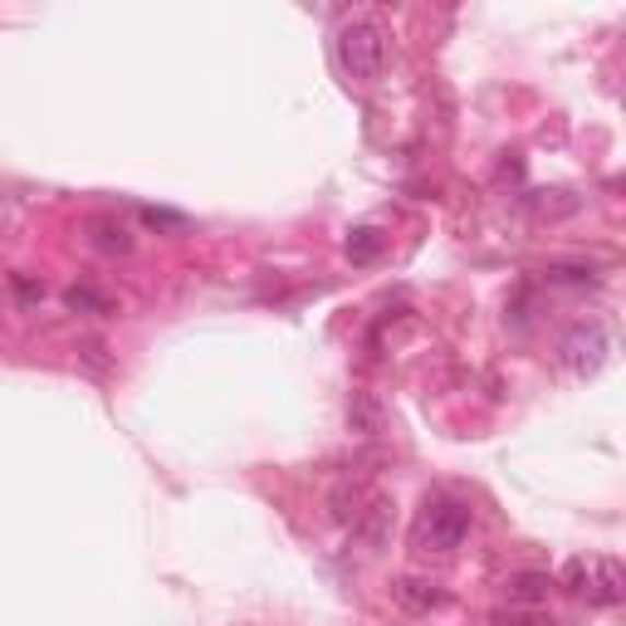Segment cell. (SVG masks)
<instances>
[{"label": "cell", "instance_id": "277c9868", "mask_svg": "<svg viewBox=\"0 0 626 626\" xmlns=\"http://www.w3.org/2000/svg\"><path fill=\"white\" fill-rule=\"evenodd\" d=\"M607 352H612V338H607V328H602L598 318L572 323V328L563 333V343H558V362L572 372V378H598L602 362H607Z\"/></svg>", "mask_w": 626, "mask_h": 626}, {"label": "cell", "instance_id": "52a82bcc", "mask_svg": "<svg viewBox=\"0 0 626 626\" xmlns=\"http://www.w3.org/2000/svg\"><path fill=\"white\" fill-rule=\"evenodd\" d=\"M89 235H93V245L108 250V255H132V231L118 216H89Z\"/></svg>", "mask_w": 626, "mask_h": 626}, {"label": "cell", "instance_id": "5bb4252c", "mask_svg": "<svg viewBox=\"0 0 626 626\" xmlns=\"http://www.w3.org/2000/svg\"><path fill=\"white\" fill-rule=\"evenodd\" d=\"M83 358H89V362H93V368H98V372H103V343H93V338H89V343H83Z\"/></svg>", "mask_w": 626, "mask_h": 626}, {"label": "cell", "instance_id": "8fae6325", "mask_svg": "<svg viewBox=\"0 0 626 626\" xmlns=\"http://www.w3.org/2000/svg\"><path fill=\"white\" fill-rule=\"evenodd\" d=\"M489 626H558V622L544 617L538 607H509V612H495Z\"/></svg>", "mask_w": 626, "mask_h": 626}, {"label": "cell", "instance_id": "ba28073f", "mask_svg": "<svg viewBox=\"0 0 626 626\" xmlns=\"http://www.w3.org/2000/svg\"><path fill=\"white\" fill-rule=\"evenodd\" d=\"M348 426L358 436H378L382 431V406H378V396L372 392H352V402H348Z\"/></svg>", "mask_w": 626, "mask_h": 626}, {"label": "cell", "instance_id": "8992f818", "mask_svg": "<svg viewBox=\"0 0 626 626\" xmlns=\"http://www.w3.org/2000/svg\"><path fill=\"white\" fill-rule=\"evenodd\" d=\"M505 592L514 607H538V602H548L553 578L548 572H514V578H505Z\"/></svg>", "mask_w": 626, "mask_h": 626}, {"label": "cell", "instance_id": "3957f363", "mask_svg": "<svg viewBox=\"0 0 626 626\" xmlns=\"http://www.w3.org/2000/svg\"><path fill=\"white\" fill-rule=\"evenodd\" d=\"M563 588L578 592L588 607H617L626 598V572L617 558H568Z\"/></svg>", "mask_w": 626, "mask_h": 626}, {"label": "cell", "instance_id": "4fadbf2b", "mask_svg": "<svg viewBox=\"0 0 626 626\" xmlns=\"http://www.w3.org/2000/svg\"><path fill=\"white\" fill-rule=\"evenodd\" d=\"M548 279H553V285H592V269H582V265H548Z\"/></svg>", "mask_w": 626, "mask_h": 626}, {"label": "cell", "instance_id": "5b68a950", "mask_svg": "<svg viewBox=\"0 0 626 626\" xmlns=\"http://www.w3.org/2000/svg\"><path fill=\"white\" fill-rule=\"evenodd\" d=\"M392 598H396V607H406V612H441L445 602H451V592L431 578H396Z\"/></svg>", "mask_w": 626, "mask_h": 626}, {"label": "cell", "instance_id": "7a4b0ae2", "mask_svg": "<svg viewBox=\"0 0 626 626\" xmlns=\"http://www.w3.org/2000/svg\"><path fill=\"white\" fill-rule=\"evenodd\" d=\"M470 538V509L451 495H431L411 524V548L416 553H455Z\"/></svg>", "mask_w": 626, "mask_h": 626}, {"label": "cell", "instance_id": "9c48e42d", "mask_svg": "<svg viewBox=\"0 0 626 626\" xmlns=\"http://www.w3.org/2000/svg\"><path fill=\"white\" fill-rule=\"evenodd\" d=\"M343 250H348L352 265H372V259H378L382 250H387V235H382L378 225H358V231L348 235V245H343Z\"/></svg>", "mask_w": 626, "mask_h": 626}, {"label": "cell", "instance_id": "30bf717a", "mask_svg": "<svg viewBox=\"0 0 626 626\" xmlns=\"http://www.w3.org/2000/svg\"><path fill=\"white\" fill-rule=\"evenodd\" d=\"M65 304L74 309V313H113V299H108V294H98V289H89V285L65 289Z\"/></svg>", "mask_w": 626, "mask_h": 626}, {"label": "cell", "instance_id": "7c38bea8", "mask_svg": "<svg viewBox=\"0 0 626 626\" xmlns=\"http://www.w3.org/2000/svg\"><path fill=\"white\" fill-rule=\"evenodd\" d=\"M142 221L156 225V231H186V216L162 211V206H142Z\"/></svg>", "mask_w": 626, "mask_h": 626}, {"label": "cell", "instance_id": "6da1fadb", "mask_svg": "<svg viewBox=\"0 0 626 626\" xmlns=\"http://www.w3.org/2000/svg\"><path fill=\"white\" fill-rule=\"evenodd\" d=\"M333 55H338V69L352 83H378L382 69H387V35H382L378 20H348L333 35Z\"/></svg>", "mask_w": 626, "mask_h": 626}]
</instances>
